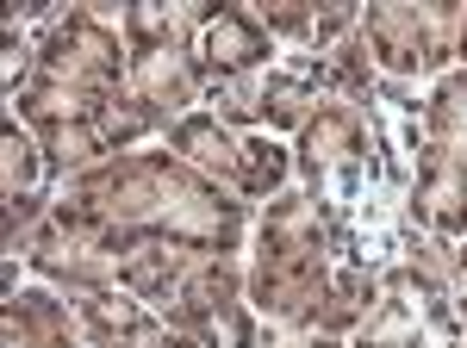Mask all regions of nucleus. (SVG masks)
I'll list each match as a JSON object with an SVG mask.
<instances>
[{
  "label": "nucleus",
  "mask_w": 467,
  "mask_h": 348,
  "mask_svg": "<svg viewBox=\"0 0 467 348\" xmlns=\"http://www.w3.org/2000/svg\"><path fill=\"white\" fill-rule=\"evenodd\" d=\"M50 218L88 230L107 255H131L138 243H181L193 255H250L255 211L224 193L218 180L193 174L169 143L112 156L94 174L57 187Z\"/></svg>",
  "instance_id": "nucleus-1"
},
{
  "label": "nucleus",
  "mask_w": 467,
  "mask_h": 348,
  "mask_svg": "<svg viewBox=\"0 0 467 348\" xmlns=\"http://www.w3.org/2000/svg\"><path fill=\"white\" fill-rule=\"evenodd\" d=\"M356 268L349 211L293 180L281 200L255 211L250 230V305L281 330H324L337 274Z\"/></svg>",
  "instance_id": "nucleus-2"
},
{
  "label": "nucleus",
  "mask_w": 467,
  "mask_h": 348,
  "mask_svg": "<svg viewBox=\"0 0 467 348\" xmlns=\"http://www.w3.org/2000/svg\"><path fill=\"white\" fill-rule=\"evenodd\" d=\"M125 94H131L125 32L94 13V0H69L37 32V69L19 87V100H6V112H19L26 125H37V118H107Z\"/></svg>",
  "instance_id": "nucleus-3"
},
{
  "label": "nucleus",
  "mask_w": 467,
  "mask_h": 348,
  "mask_svg": "<svg viewBox=\"0 0 467 348\" xmlns=\"http://www.w3.org/2000/svg\"><path fill=\"white\" fill-rule=\"evenodd\" d=\"M218 0H131L119 32H125V56H131V100L150 118L169 125L206 106V69H200V32L213 26Z\"/></svg>",
  "instance_id": "nucleus-4"
},
{
  "label": "nucleus",
  "mask_w": 467,
  "mask_h": 348,
  "mask_svg": "<svg viewBox=\"0 0 467 348\" xmlns=\"http://www.w3.org/2000/svg\"><path fill=\"white\" fill-rule=\"evenodd\" d=\"M462 0H431V6H411V0H368L361 6V44H368V63L393 81H418L431 87L455 69V37H462Z\"/></svg>",
  "instance_id": "nucleus-5"
},
{
  "label": "nucleus",
  "mask_w": 467,
  "mask_h": 348,
  "mask_svg": "<svg viewBox=\"0 0 467 348\" xmlns=\"http://www.w3.org/2000/svg\"><path fill=\"white\" fill-rule=\"evenodd\" d=\"M162 323L200 336L206 348H262V317L250 305V255H206L162 305Z\"/></svg>",
  "instance_id": "nucleus-6"
},
{
  "label": "nucleus",
  "mask_w": 467,
  "mask_h": 348,
  "mask_svg": "<svg viewBox=\"0 0 467 348\" xmlns=\"http://www.w3.org/2000/svg\"><path fill=\"white\" fill-rule=\"evenodd\" d=\"M281 44L275 32L255 19L250 0H218L213 26L200 32V69H206V87H224V81H250V75L281 69Z\"/></svg>",
  "instance_id": "nucleus-7"
},
{
  "label": "nucleus",
  "mask_w": 467,
  "mask_h": 348,
  "mask_svg": "<svg viewBox=\"0 0 467 348\" xmlns=\"http://www.w3.org/2000/svg\"><path fill=\"white\" fill-rule=\"evenodd\" d=\"M0 348H88L81 343V317L75 299L26 280L19 292H6V312H0Z\"/></svg>",
  "instance_id": "nucleus-8"
},
{
  "label": "nucleus",
  "mask_w": 467,
  "mask_h": 348,
  "mask_svg": "<svg viewBox=\"0 0 467 348\" xmlns=\"http://www.w3.org/2000/svg\"><path fill=\"white\" fill-rule=\"evenodd\" d=\"M162 143H169V149H175L193 174L218 180L224 193H244V162H250V156H244V131L218 125L206 106H200V112H187V118H175Z\"/></svg>",
  "instance_id": "nucleus-9"
},
{
  "label": "nucleus",
  "mask_w": 467,
  "mask_h": 348,
  "mask_svg": "<svg viewBox=\"0 0 467 348\" xmlns=\"http://www.w3.org/2000/svg\"><path fill=\"white\" fill-rule=\"evenodd\" d=\"M75 317H81V343L88 348H144V343H156V336L169 330L156 305L119 292V286L81 292V299H75Z\"/></svg>",
  "instance_id": "nucleus-10"
},
{
  "label": "nucleus",
  "mask_w": 467,
  "mask_h": 348,
  "mask_svg": "<svg viewBox=\"0 0 467 348\" xmlns=\"http://www.w3.org/2000/svg\"><path fill=\"white\" fill-rule=\"evenodd\" d=\"M324 87H318V56H299V50H287L281 56V69L262 75V131L268 138H299V125L318 112Z\"/></svg>",
  "instance_id": "nucleus-11"
},
{
  "label": "nucleus",
  "mask_w": 467,
  "mask_h": 348,
  "mask_svg": "<svg viewBox=\"0 0 467 348\" xmlns=\"http://www.w3.org/2000/svg\"><path fill=\"white\" fill-rule=\"evenodd\" d=\"M206 255H193V249L181 243H138L125 261H119V292H131V299H144V305H169L181 292V280L193 274Z\"/></svg>",
  "instance_id": "nucleus-12"
},
{
  "label": "nucleus",
  "mask_w": 467,
  "mask_h": 348,
  "mask_svg": "<svg viewBox=\"0 0 467 348\" xmlns=\"http://www.w3.org/2000/svg\"><path fill=\"white\" fill-rule=\"evenodd\" d=\"M424 143L467 162V69H449L424 87Z\"/></svg>",
  "instance_id": "nucleus-13"
},
{
  "label": "nucleus",
  "mask_w": 467,
  "mask_h": 348,
  "mask_svg": "<svg viewBox=\"0 0 467 348\" xmlns=\"http://www.w3.org/2000/svg\"><path fill=\"white\" fill-rule=\"evenodd\" d=\"M244 206L250 211H262L268 200H281L293 187V143L287 138H268V131H244Z\"/></svg>",
  "instance_id": "nucleus-14"
},
{
  "label": "nucleus",
  "mask_w": 467,
  "mask_h": 348,
  "mask_svg": "<svg viewBox=\"0 0 467 348\" xmlns=\"http://www.w3.org/2000/svg\"><path fill=\"white\" fill-rule=\"evenodd\" d=\"M50 187V162L37 149L32 125L19 112L0 118V200H19V193H44Z\"/></svg>",
  "instance_id": "nucleus-15"
},
{
  "label": "nucleus",
  "mask_w": 467,
  "mask_h": 348,
  "mask_svg": "<svg viewBox=\"0 0 467 348\" xmlns=\"http://www.w3.org/2000/svg\"><path fill=\"white\" fill-rule=\"evenodd\" d=\"M255 19L275 32V44L281 50H312V26H318V0H250Z\"/></svg>",
  "instance_id": "nucleus-16"
},
{
  "label": "nucleus",
  "mask_w": 467,
  "mask_h": 348,
  "mask_svg": "<svg viewBox=\"0 0 467 348\" xmlns=\"http://www.w3.org/2000/svg\"><path fill=\"white\" fill-rule=\"evenodd\" d=\"M262 348H349L343 336H318V330H281V323H262Z\"/></svg>",
  "instance_id": "nucleus-17"
},
{
  "label": "nucleus",
  "mask_w": 467,
  "mask_h": 348,
  "mask_svg": "<svg viewBox=\"0 0 467 348\" xmlns=\"http://www.w3.org/2000/svg\"><path fill=\"white\" fill-rule=\"evenodd\" d=\"M144 348H206V343H200V336H187V330H175V323H169V330H162L156 343H144Z\"/></svg>",
  "instance_id": "nucleus-18"
},
{
  "label": "nucleus",
  "mask_w": 467,
  "mask_h": 348,
  "mask_svg": "<svg viewBox=\"0 0 467 348\" xmlns=\"http://www.w3.org/2000/svg\"><path fill=\"white\" fill-rule=\"evenodd\" d=\"M449 268H455V286H462V292H467V237H462V243H455V249H449Z\"/></svg>",
  "instance_id": "nucleus-19"
},
{
  "label": "nucleus",
  "mask_w": 467,
  "mask_h": 348,
  "mask_svg": "<svg viewBox=\"0 0 467 348\" xmlns=\"http://www.w3.org/2000/svg\"><path fill=\"white\" fill-rule=\"evenodd\" d=\"M455 69H467V13H462V37H455Z\"/></svg>",
  "instance_id": "nucleus-20"
},
{
  "label": "nucleus",
  "mask_w": 467,
  "mask_h": 348,
  "mask_svg": "<svg viewBox=\"0 0 467 348\" xmlns=\"http://www.w3.org/2000/svg\"><path fill=\"white\" fill-rule=\"evenodd\" d=\"M455 305H462V348H467V292H462V299H455Z\"/></svg>",
  "instance_id": "nucleus-21"
}]
</instances>
